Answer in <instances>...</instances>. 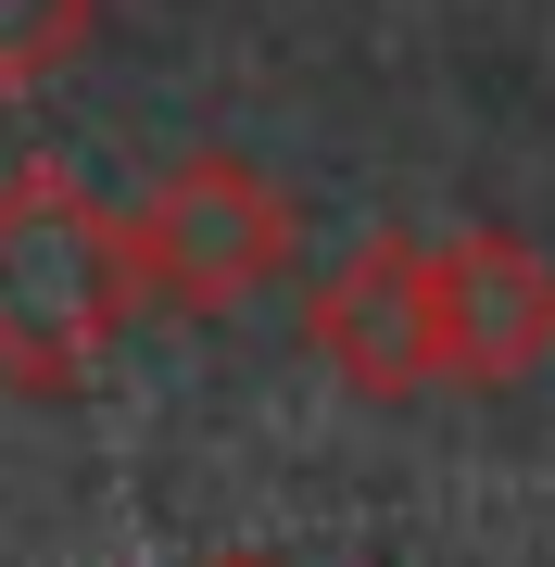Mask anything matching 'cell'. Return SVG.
Here are the masks:
<instances>
[{"label":"cell","mask_w":555,"mask_h":567,"mask_svg":"<svg viewBox=\"0 0 555 567\" xmlns=\"http://www.w3.org/2000/svg\"><path fill=\"white\" fill-rule=\"evenodd\" d=\"M140 240L76 164H13L0 177V379L76 391L140 316Z\"/></svg>","instance_id":"6da1fadb"},{"label":"cell","mask_w":555,"mask_h":567,"mask_svg":"<svg viewBox=\"0 0 555 567\" xmlns=\"http://www.w3.org/2000/svg\"><path fill=\"white\" fill-rule=\"evenodd\" d=\"M126 240H140V290L165 316H240L253 290L290 278V203L240 152L165 164V177L140 189V215H126Z\"/></svg>","instance_id":"7a4b0ae2"},{"label":"cell","mask_w":555,"mask_h":567,"mask_svg":"<svg viewBox=\"0 0 555 567\" xmlns=\"http://www.w3.org/2000/svg\"><path fill=\"white\" fill-rule=\"evenodd\" d=\"M304 353L329 365L353 404H417V391H454L442 365V240H353L329 278L304 290Z\"/></svg>","instance_id":"3957f363"},{"label":"cell","mask_w":555,"mask_h":567,"mask_svg":"<svg viewBox=\"0 0 555 567\" xmlns=\"http://www.w3.org/2000/svg\"><path fill=\"white\" fill-rule=\"evenodd\" d=\"M555 353V252L517 227H454L442 240V365L454 391H517Z\"/></svg>","instance_id":"277c9868"},{"label":"cell","mask_w":555,"mask_h":567,"mask_svg":"<svg viewBox=\"0 0 555 567\" xmlns=\"http://www.w3.org/2000/svg\"><path fill=\"white\" fill-rule=\"evenodd\" d=\"M89 25H102V0H0V102L51 89L89 51Z\"/></svg>","instance_id":"5b68a950"},{"label":"cell","mask_w":555,"mask_h":567,"mask_svg":"<svg viewBox=\"0 0 555 567\" xmlns=\"http://www.w3.org/2000/svg\"><path fill=\"white\" fill-rule=\"evenodd\" d=\"M203 567H278V555H203Z\"/></svg>","instance_id":"8992f818"}]
</instances>
